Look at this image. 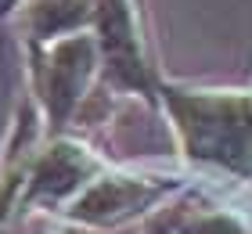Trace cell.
Wrapping results in <instances>:
<instances>
[{
    "label": "cell",
    "instance_id": "6da1fadb",
    "mask_svg": "<svg viewBox=\"0 0 252 234\" xmlns=\"http://www.w3.org/2000/svg\"><path fill=\"white\" fill-rule=\"evenodd\" d=\"M158 112L194 180L252 184V87H198L166 76Z\"/></svg>",
    "mask_w": 252,
    "mask_h": 234
},
{
    "label": "cell",
    "instance_id": "7a4b0ae2",
    "mask_svg": "<svg viewBox=\"0 0 252 234\" xmlns=\"http://www.w3.org/2000/svg\"><path fill=\"white\" fill-rule=\"evenodd\" d=\"M90 33L101 54L94 98H101L105 104H112L116 98H141L148 108L158 112V90L166 83V72L158 65L155 40L148 33L144 4L141 0H94Z\"/></svg>",
    "mask_w": 252,
    "mask_h": 234
},
{
    "label": "cell",
    "instance_id": "3957f363",
    "mask_svg": "<svg viewBox=\"0 0 252 234\" xmlns=\"http://www.w3.org/2000/svg\"><path fill=\"white\" fill-rule=\"evenodd\" d=\"M188 169H133V166H108L62 209V216L76 227L90 231H119L137 220H152L198 187Z\"/></svg>",
    "mask_w": 252,
    "mask_h": 234
},
{
    "label": "cell",
    "instance_id": "277c9868",
    "mask_svg": "<svg viewBox=\"0 0 252 234\" xmlns=\"http://www.w3.org/2000/svg\"><path fill=\"white\" fill-rule=\"evenodd\" d=\"M29 94L40 112L43 137L72 134V126L87 115L101 76V54L94 33H68L40 51L26 54Z\"/></svg>",
    "mask_w": 252,
    "mask_h": 234
},
{
    "label": "cell",
    "instance_id": "5b68a950",
    "mask_svg": "<svg viewBox=\"0 0 252 234\" xmlns=\"http://www.w3.org/2000/svg\"><path fill=\"white\" fill-rule=\"evenodd\" d=\"M105 166H108V159L94 144H87L83 137H76V134L43 137V144L36 148V159L29 166L26 187H22V209L58 213Z\"/></svg>",
    "mask_w": 252,
    "mask_h": 234
},
{
    "label": "cell",
    "instance_id": "8992f818",
    "mask_svg": "<svg viewBox=\"0 0 252 234\" xmlns=\"http://www.w3.org/2000/svg\"><path fill=\"white\" fill-rule=\"evenodd\" d=\"M11 4H15V0H0V18H7V11H11Z\"/></svg>",
    "mask_w": 252,
    "mask_h": 234
}]
</instances>
